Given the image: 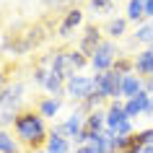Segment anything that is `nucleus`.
Segmentation results:
<instances>
[{
	"instance_id": "obj_31",
	"label": "nucleus",
	"mask_w": 153,
	"mask_h": 153,
	"mask_svg": "<svg viewBox=\"0 0 153 153\" xmlns=\"http://www.w3.org/2000/svg\"><path fill=\"white\" fill-rule=\"evenodd\" d=\"M31 153H47V151H44V148H36V151H31Z\"/></svg>"
},
{
	"instance_id": "obj_19",
	"label": "nucleus",
	"mask_w": 153,
	"mask_h": 153,
	"mask_svg": "<svg viewBox=\"0 0 153 153\" xmlns=\"http://www.w3.org/2000/svg\"><path fill=\"white\" fill-rule=\"evenodd\" d=\"M0 153H21V143L8 130H0Z\"/></svg>"
},
{
	"instance_id": "obj_22",
	"label": "nucleus",
	"mask_w": 153,
	"mask_h": 153,
	"mask_svg": "<svg viewBox=\"0 0 153 153\" xmlns=\"http://www.w3.org/2000/svg\"><path fill=\"white\" fill-rule=\"evenodd\" d=\"M16 117H18V109H0V130L13 127Z\"/></svg>"
},
{
	"instance_id": "obj_11",
	"label": "nucleus",
	"mask_w": 153,
	"mask_h": 153,
	"mask_svg": "<svg viewBox=\"0 0 153 153\" xmlns=\"http://www.w3.org/2000/svg\"><path fill=\"white\" fill-rule=\"evenodd\" d=\"M151 94L148 91H140L135 99H127L125 101V112H127L130 120H135V117H140V114H145V109H148V104H151Z\"/></svg>"
},
{
	"instance_id": "obj_18",
	"label": "nucleus",
	"mask_w": 153,
	"mask_h": 153,
	"mask_svg": "<svg viewBox=\"0 0 153 153\" xmlns=\"http://www.w3.org/2000/svg\"><path fill=\"white\" fill-rule=\"evenodd\" d=\"M132 42H137V44H148V47L153 44V18H148L145 24H140V26L135 29Z\"/></svg>"
},
{
	"instance_id": "obj_21",
	"label": "nucleus",
	"mask_w": 153,
	"mask_h": 153,
	"mask_svg": "<svg viewBox=\"0 0 153 153\" xmlns=\"http://www.w3.org/2000/svg\"><path fill=\"white\" fill-rule=\"evenodd\" d=\"M114 73H120V75H130V73H135V62H132V57L127 55H120L117 60H114Z\"/></svg>"
},
{
	"instance_id": "obj_8",
	"label": "nucleus",
	"mask_w": 153,
	"mask_h": 153,
	"mask_svg": "<svg viewBox=\"0 0 153 153\" xmlns=\"http://www.w3.org/2000/svg\"><path fill=\"white\" fill-rule=\"evenodd\" d=\"M127 26H130V21H127L125 16H114V18H109V21L101 26V31H104L106 39L120 42V39H125V36H127Z\"/></svg>"
},
{
	"instance_id": "obj_4",
	"label": "nucleus",
	"mask_w": 153,
	"mask_h": 153,
	"mask_svg": "<svg viewBox=\"0 0 153 153\" xmlns=\"http://www.w3.org/2000/svg\"><path fill=\"white\" fill-rule=\"evenodd\" d=\"M120 47H117V42L114 39H104L101 44H99V49L94 52V57H91V70H94V75L96 73H106L114 68V60L120 57Z\"/></svg>"
},
{
	"instance_id": "obj_24",
	"label": "nucleus",
	"mask_w": 153,
	"mask_h": 153,
	"mask_svg": "<svg viewBox=\"0 0 153 153\" xmlns=\"http://www.w3.org/2000/svg\"><path fill=\"white\" fill-rule=\"evenodd\" d=\"M137 135H140L143 145H153V127H145V130H140Z\"/></svg>"
},
{
	"instance_id": "obj_32",
	"label": "nucleus",
	"mask_w": 153,
	"mask_h": 153,
	"mask_svg": "<svg viewBox=\"0 0 153 153\" xmlns=\"http://www.w3.org/2000/svg\"><path fill=\"white\" fill-rule=\"evenodd\" d=\"M151 49H153V44H151Z\"/></svg>"
},
{
	"instance_id": "obj_26",
	"label": "nucleus",
	"mask_w": 153,
	"mask_h": 153,
	"mask_svg": "<svg viewBox=\"0 0 153 153\" xmlns=\"http://www.w3.org/2000/svg\"><path fill=\"white\" fill-rule=\"evenodd\" d=\"M145 18H153V0H145Z\"/></svg>"
},
{
	"instance_id": "obj_13",
	"label": "nucleus",
	"mask_w": 153,
	"mask_h": 153,
	"mask_svg": "<svg viewBox=\"0 0 153 153\" xmlns=\"http://www.w3.org/2000/svg\"><path fill=\"white\" fill-rule=\"evenodd\" d=\"M34 109H36L44 120H55L57 114H60V109H62V99H57V96H44V99H39V101L34 104Z\"/></svg>"
},
{
	"instance_id": "obj_9",
	"label": "nucleus",
	"mask_w": 153,
	"mask_h": 153,
	"mask_svg": "<svg viewBox=\"0 0 153 153\" xmlns=\"http://www.w3.org/2000/svg\"><path fill=\"white\" fill-rule=\"evenodd\" d=\"M132 62H135V73L143 78V81H148V78H153V49H140L137 55H132Z\"/></svg>"
},
{
	"instance_id": "obj_30",
	"label": "nucleus",
	"mask_w": 153,
	"mask_h": 153,
	"mask_svg": "<svg viewBox=\"0 0 153 153\" xmlns=\"http://www.w3.org/2000/svg\"><path fill=\"white\" fill-rule=\"evenodd\" d=\"M140 153H153V145H143V148H140Z\"/></svg>"
},
{
	"instance_id": "obj_12",
	"label": "nucleus",
	"mask_w": 153,
	"mask_h": 153,
	"mask_svg": "<svg viewBox=\"0 0 153 153\" xmlns=\"http://www.w3.org/2000/svg\"><path fill=\"white\" fill-rule=\"evenodd\" d=\"M125 120H130L127 112H125V101H109L106 104V127L117 130Z\"/></svg>"
},
{
	"instance_id": "obj_5",
	"label": "nucleus",
	"mask_w": 153,
	"mask_h": 153,
	"mask_svg": "<svg viewBox=\"0 0 153 153\" xmlns=\"http://www.w3.org/2000/svg\"><path fill=\"white\" fill-rule=\"evenodd\" d=\"M104 39L106 36H104V31H101V26L86 24L83 31H81V36H78V42H75V49H81L86 57H94V52L99 49V44H101Z\"/></svg>"
},
{
	"instance_id": "obj_3",
	"label": "nucleus",
	"mask_w": 153,
	"mask_h": 153,
	"mask_svg": "<svg viewBox=\"0 0 153 153\" xmlns=\"http://www.w3.org/2000/svg\"><path fill=\"white\" fill-rule=\"evenodd\" d=\"M96 94V86H94V75H81L75 73L65 81V99H70L75 104H83L88 96Z\"/></svg>"
},
{
	"instance_id": "obj_17",
	"label": "nucleus",
	"mask_w": 153,
	"mask_h": 153,
	"mask_svg": "<svg viewBox=\"0 0 153 153\" xmlns=\"http://www.w3.org/2000/svg\"><path fill=\"white\" fill-rule=\"evenodd\" d=\"M47 153H70V137H62V135H49L47 137V145H44Z\"/></svg>"
},
{
	"instance_id": "obj_2",
	"label": "nucleus",
	"mask_w": 153,
	"mask_h": 153,
	"mask_svg": "<svg viewBox=\"0 0 153 153\" xmlns=\"http://www.w3.org/2000/svg\"><path fill=\"white\" fill-rule=\"evenodd\" d=\"M94 86H96V94L104 101H122V75L120 73H114V70L96 73Z\"/></svg>"
},
{
	"instance_id": "obj_25",
	"label": "nucleus",
	"mask_w": 153,
	"mask_h": 153,
	"mask_svg": "<svg viewBox=\"0 0 153 153\" xmlns=\"http://www.w3.org/2000/svg\"><path fill=\"white\" fill-rule=\"evenodd\" d=\"M5 88H8V75H5V73L0 70V94H3Z\"/></svg>"
},
{
	"instance_id": "obj_10",
	"label": "nucleus",
	"mask_w": 153,
	"mask_h": 153,
	"mask_svg": "<svg viewBox=\"0 0 153 153\" xmlns=\"http://www.w3.org/2000/svg\"><path fill=\"white\" fill-rule=\"evenodd\" d=\"M140 91H145V81L137 75V73L122 75V101H127V99H135Z\"/></svg>"
},
{
	"instance_id": "obj_16",
	"label": "nucleus",
	"mask_w": 153,
	"mask_h": 153,
	"mask_svg": "<svg viewBox=\"0 0 153 153\" xmlns=\"http://www.w3.org/2000/svg\"><path fill=\"white\" fill-rule=\"evenodd\" d=\"M106 130V109L86 114V132H104Z\"/></svg>"
},
{
	"instance_id": "obj_28",
	"label": "nucleus",
	"mask_w": 153,
	"mask_h": 153,
	"mask_svg": "<svg viewBox=\"0 0 153 153\" xmlns=\"http://www.w3.org/2000/svg\"><path fill=\"white\" fill-rule=\"evenodd\" d=\"M145 91L153 96V78H148V81H145Z\"/></svg>"
},
{
	"instance_id": "obj_6",
	"label": "nucleus",
	"mask_w": 153,
	"mask_h": 153,
	"mask_svg": "<svg viewBox=\"0 0 153 153\" xmlns=\"http://www.w3.org/2000/svg\"><path fill=\"white\" fill-rule=\"evenodd\" d=\"M83 21H86V13H83L78 5L75 8H68L62 13V18L57 21V36L60 39H70L73 34H75V29H81Z\"/></svg>"
},
{
	"instance_id": "obj_7",
	"label": "nucleus",
	"mask_w": 153,
	"mask_h": 153,
	"mask_svg": "<svg viewBox=\"0 0 153 153\" xmlns=\"http://www.w3.org/2000/svg\"><path fill=\"white\" fill-rule=\"evenodd\" d=\"M62 125H65V135L70 137V143H75V140L86 132V112H81V109L75 106V109H73V114L62 122Z\"/></svg>"
},
{
	"instance_id": "obj_20",
	"label": "nucleus",
	"mask_w": 153,
	"mask_h": 153,
	"mask_svg": "<svg viewBox=\"0 0 153 153\" xmlns=\"http://www.w3.org/2000/svg\"><path fill=\"white\" fill-rule=\"evenodd\" d=\"M70 68H73V73H83L86 68H91V57H86L81 49L73 47L70 49Z\"/></svg>"
},
{
	"instance_id": "obj_23",
	"label": "nucleus",
	"mask_w": 153,
	"mask_h": 153,
	"mask_svg": "<svg viewBox=\"0 0 153 153\" xmlns=\"http://www.w3.org/2000/svg\"><path fill=\"white\" fill-rule=\"evenodd\" d=\"M88 5L94 10H104V13H112L114 10V0H88Z\"/></svg>"
},
{
	"instance_id": "obj_15",
	"label": "nucleus",
	"mask_w": 153,
	"mask_h": 153,
	"mask_svg": "<svg viewBox=\"0 0 153 153\" xmlns=\"http://www.w3.org/2000/svg\"><path fill=\"white\" fill-rule=\"evenodd\" d=\"M65 81H68V78H62L60 73H49V78L44 81V91H47L49 96L62 99L65 96Z\"/></svg>"
},
{
	"instance_id": "obj_29",
	"label": "nucleus",
	"mask_w": 153,
	"mask_h": 153,
	"mask_svg": "<svg viewBox=\"0 0 153 153\" xmlns=\"http://www.w3.org/2000/svg\"><path fill=\"white\" fill-rule=\"evenodd\" d=\"M145 117H153V99H151V104H148V109H145Z\"/></svg>"
},
{
	"instance_id": "obj_14",
	"label": "nucleus",
	"mask_w": 153,
	"mask_h": 153,
	"mask_svg": "<svg viewBox=\"0 0 153 153\" xmlns=\"http://www.w3.org/2000/svg\"><path fill=\"white\" fill-rule=\"evenodd\" d=\"M130 24H145L148 18H145V0H127V16H125Z\"/></svg>"
},
{
	"instance_id": "obj_1",
	"label": "nucleus",
	"mask_w": 153,
	"mask_h": 153,
	"mask_svg": "<svg viewBox=\"0 0 153 153\" xmlns=\"http://www.w3.org/2000/svg\"><path fill=\"white\" fill-rule=\"evenodd\" d=\"M13 135L21 145L29 148V153L36 151V148H44L47 145V137H49V130H47V122L36 109H21L13 122Z\"/></svg>"
},
{
	"instance_id": "obj_27",
	"label": "nucleus",
	"mask_w": 153,
	"mask_h": 153,
	"mask_svg": "<svg viewBox=\"0 0 153 153\" xmlns=\"http://www.w3.org/2000/svg\"><path fill=\"white\" fill-rule=\"evenodd\" d=\"M62 3H70V0H44V5H49V8H52V5H62Z\"/></svg>"
}]
</instances>
